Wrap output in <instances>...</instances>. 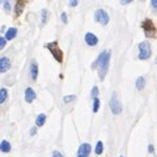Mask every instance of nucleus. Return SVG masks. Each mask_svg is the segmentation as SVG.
<instances>
[{"label":"nucleus","mask_w":157,"mask_h":157,"mask_svg":"<svg viewBox=\"0 0 157 157\" xmlns=\"http://www.w3.org/2000/svg\"><path fill=\"white\" fill-rule=\"evenodd\" d=\"M92 152V145L89 143H82L77 149V156L78 157H88Z\"/></svg>","instance_id":"0eeeda50"},{"label":"nucleus","mask_w":157,"mask_h":157,"mask_svg":"<svg viewBox=\"0 0 157 157\" xmlns=\"http://www.w3.org/2000/svg\"><path fill=\"white\" fill-rule=\"evenodd\" d=\"M152 7L157 8V0H152Z\"/></svg>","instance_id":"c756f323"},{"label":"nucleus","mask_w":157,"mask_h":157,"mask_svg":"<svg viewBox=\"0 0 157 157\" xmlns=\"http://www.w3.org/2000/svg\"><path fill=\"white\" fill-rule=\"evenodd\" d=\"M6 45H7V41H6V38L0 36V50H3V48L6 47Z\"/></svg>","instance_id":"5701e85b"},{"label":"nucleus","mask_w":157,"mask_h":157,"mask_svg":"<svg viewBox=\"0 0 157 157\" xmlns=\"http://www.w3.org/2000/svg\"><path fill=\"white\" fill-rule=\"evenodd\" d=\"M30 77H32V80H37V77H38V66L36 62H33L30 64Z\"/></svg>","instance_id":"f8f14e48"},{"label":"nucleus","mask_w":157,"mask_h":157,"mask_svg":"<svg viewBox=\"0 0 157 157\" xmlns=\"http://www.w3.org/2000/svg\"><path fill=\"white\" fill-rule=\"evenodd\" d=\"M11 68V59L7 56L0 58V73H6Z\"/></svg>","instance_id":"6e6552de"},{"label":"nucleus","mask_w":157,"mask_h":157,"mask_svg":"<svg viewBox=\"0 0 157 157\" xmlns=\"http://www.w3.org/2000/svg\"><path fill=\"white\" fill-rule=\"evenodd\" d=\"M46 123V115L45 114H39L36 119V126L37 127H42L43 124Z\"/></svg>","instance_id":"2eb2a0df"},{"label":"nucleus","mask_w":157,"mask_h":157,"mask_svg":"<svg viewBox=\"0 0 157 157\" xmlns=\"http://www.w3.org/2000/svg\"><path fill=\"white\" fill-rule=\"evenodd\" d=\"M2 2H3V0H0V3H2Z\"/></svg>","instance_id":"7c9ffc66"},{"label":"nucleus","mask_w":157,"mask_h":157,"mask_svg":"<svg viewBox=\"0 0 157 157\" xmlns=\"http://www.w3.org/2000/svg\"><path fill=\"white\" fill-rule=\"evenodd\" d=\"M109 63H110V51H102L97 56L94 63L92 64L93 70L98 71V76H100L101 80H104L106 76V72L109 70Z\"/></svg>","instance_id":"f257e3e1"},{"label":"nucleus","mask_w":157,"mask_h":157,"mask_svg":"<svg viewBox=\"0 0 157 157\" xmlns=\"http://www.w3.org/2000/svg\"><path fill=\"white\" fill-rule=\"evenodd\" d=\"M7 98H8V90L6 88H2V89H0V104L6 102Z\"/></svg>","instance_id":"dca6fc26"},{"label":"nucleus","mask_w":157,"mask_h":157,"mask_svg":"<svg viewBox=\"0 0 157 157\" xmlns=\"http://www.w3.org/2000/svg\"><path fill=\"white\" fill-rule=\"evenodd\" d=\"M77 4H78V0H70V7L75 8V7H77Z\"/></svg>","instance_id":"393cba45"},{"label":"nucleus","mask_w":157,"mask_h":157,"mask_svg":"<svg viewBox=\"0 0 157 157\" xmlns=\"http://www.w3.org/2000/svg\"><path fill=\"white\" fill-rule=\"evenodd\" d=\"M135 86H136L137 90H143L144 86H145V77H143V76L137 77L136 78V82H135Z\"/></svg>","instance_id":"ddd939ff"},{"label":"nucleus","mask_w":157,"mask_h":157,"mask_svg":"<svg viewBox=\"0 0 157 157\" xmlns=\"http://www.w3.org/2000/svg\"><path fill=\"white\" fill-rule=\"evenodd\" d=\"M0 151H2L3 153L11 152V143H9L8 140H3L2 143H0Z\"/></svg>","instance_id":"4468645a"},{"label":"nucleus","mask_w":157,"mask_h":157,"mask_svg":"<svg viewBox=\"0 0 157 157\" xmlns=\"http://www.w3.org/2000/svg\"><path fill=\"white\" fill-rule=\"evenodd\" d=\"M36 92H34V89H32V88H26L25 90V101L28 102V104H32V102L36 100Z\"/></svg>","instance_id":"9d476101"},{"label":"nucleus","mask_w":157,"mask_h":157,"mask_svg":"<svg viewBox=\"0 0 157 157\" xmlns=\"http://www.w3.org/2000/svg\"><path fill=\"white\" fill-rule=\"evenodd\" d=\"M84 39H85V43H86L88 46H96L97 43H98V38L93 33H86Z\"/></svg>","instance_id":"1a4fd4ad"},{"label":"nucleus","mask_w":157,"mask_h":157,"mask_svg":"<svg viewBox=\"0 0 157 157\" xmlns=\"http://www.w3.org/2000/svg\"><path fill=\"white\" fill-rule=\"evenodd\" d=\"M46 47L48 48V51L52 54V56L55 58V60L58 63H62L63 62V51L60 50V47H59L58 42H50V43H47Z\"/></svg>","instance_id":"20e7f679"},{"label":"nucleus","mask_w":157,"mask_h":157,"mask_svg":"<svg viewBox=\"0 0 157 157\" xmlns=\"http://www.w3.org/2000/svg\"><path fill=\"white\" fill-rule=\"evenodd\" d=\"M76 100V96H64L63 97V102H66V104H70V102H72V101H75Z\"/></svg>","instance_id":"412c9836"},{"label":"nucleus","mask_w":157,"mask_h":157,"mask_svg":"<svg viewBox=\"0 0 157 157\" xmlns=\"http://www.w3.org/2000/svg\"><path fill=\"white\" fill-rule=\"evenodd\" d=\"M60 18H62V21L64 22V24L68 22V18H67V13H66V12H63V13L60 14Z\"/></svg>","instance_id":"b1692460"},{"label":"nucleus","mask_w":157,"mask_h":157,"mask_svg":"<svg viewBox=\"0 0 157 157\" xmlns=\"http://www.w3.org/2000/svg\"><path fill=\"white\" fill-rule=\"evenodd\" d=\"M110 110L114 115H119L122 113V105L119 102V97H118L117 93L111 96V100H110Z\"/></svg>","instance_id":"423d86ee"},{"label":"nucleus","mask_w":157,"mask_h":157,"mask_svg":"<svg viewBox=\"0 0 157 157\" xmlns=\"http://www.w3.org/2000/svg\"><path fill=\"white\" fill-rule=\"evenodd\" d=\"M131 2H134V0H121V4H123V6H126V4H130Z\"/></svg>","instance_id":"bb28decb"},{"label":"nucleus","mask_w":157,"mask_h":157,"mask_svg":"<svg viewBox=\"0 0 157 157\" xmlns=\"http://www.w3.org/2000/svg\"><path fill=\"white\" fill-rule=\"evenodd\" d=\"M77 157H78V156H77Z\"/></svg>","instance_id":"473e14b6"},{"label":"nucleus","mask_w":157,"mask_h":157,"mask_svg":"<svg viewBox=\"0 0 157 157\" xmlns=\"http://www.w3.org/2000/svg\"><path fill=\"white\" fill-rule=\"evenodd\" d=\"M93 113H97L98 109H100V100L98 98H93Z\"/></svg>","instance_id":"6ab92c4d"},{"label":"nucleus","mask_w":157,"mask_h":157,"mask_svg":"<svg viewBox=\"0 0 157 157\" xmlns=\"http://www.w3.org/2000/svg\"><path fill=\"white\" fill-rule=\"evenodd\" d=\"M109 14H107V12L105 11V9H97V11L94 12V21L101 24L102 26H105L109 24Z\"/></svg>","instance_id":"39448f33"},{"label":"nucleus","mask_w":157,"mask_h":157,"mask_svg":"<svg viewBox=\"0 0 157 157\" xmlns=\"http://www.w3.org/2000/svg\"><path fill=\"white\" fill-rule=\"evenodd\" d=\"M141 28H143L147 38H155L156 37V25L151 18L144 20V21L141 22Z\"/></svg>","instance_id":"7ed1b4c3"},{"label":"nucleus","mask_w":157,"mask_h":157,"mask_svg":"<svg viewBox=\"0 0 157 157\" xmlns=\"http://www.w3.org/2000/svg\"><path fill=\"white\" fill-rule=\"evenodd\" d=\"M94 152H96V155H102V152H104V143L102 141H97Z\"/></svg>","instance_id":"f3484780"},{"label":"nucleus","mask_w":157,"mask_h":157,"mask_svg":"<svg viewBox=\"0 0 157 157\" xmlns=\"http://www.w3.org/2000/svg\"><path fill=\"white\" fill-rule=\"evenodd\" d=\"M17 36V29L16 28H11V29H8L7 33H6V41H12V39Z\"/></svg>","instance_id":"9b49d317"},{"label":"nucleus","mask_w":157,"mask_h":157,"mask_svg":"<svg viewBox=\"0 0 157 157\" xmlns=\"http://www.w3.org/2000/svg\"><path fill=\"white\" fill-rule=\"evenodd\" d=\"M119 157H123V156H119Z\"/></svg>","instance_id":"2f4dec72"},{"label":"nucleus","mask_w":157,"mask_h":157,"mask_svg":"<svg viewBox=\"0 0 157 157\" xmlns=\"http://www.w3.org/2000/svg\"><path fill=\"white\" fill-rule=\"evenodd\" d=\"M51 157H64V156H63L62 153H60V152H59V151H54L52 152V156Z\"/></svg>","instance_id":"a878e982"},{"label":"nucleus","mask_w":157,"mask_h":157,"mask_svg":"<svg viewBox=\"0 0 157 157\" xmlns=\"http://www.w3.org/2000/svg\"><path fill=\"white\" fill-rule=\"evenodd\" d=\"M152 55V50H151V43L148 41H143L139 43V58L140 60H147L149 59Z\"/></svg>","instance_id":"f03ea898"},{"label":"nucleus","mask_w":157,"mask_h":157,"mask_svg":"<svg viewBox=\"0 0 157 157\" xmlns=\"http://www.w3.org/2000/svg\"><path fill=\"white\" fill-rule=\"evenodd\" d=\"M36 134H37V128H36V127H33V128L30 130V135H32V136H34Z\"/></svg>","instance_id":"cd10ccee"},{"label":"nucleus","mask_w":157,"mask_h":157,"mask_svg":"<svg viewBox=\"0 0 157 157\" xmlns=\"http://www.w3.org/2000/svg\"><path fill=\"white\" fill-rule=\"evenodd\" d=\"M148 151H149V153H153V152H155V147L151 144V145L148 147Z\"/></svg>","instance_id":"c85d7f7f"},{"label":"nucleus","mask_w":157,"mask_h":157,"mask_svg":"<svg viewBox=\"0 0 157 157\" xmlns=\"http://www.w3.org/2000/svg\"><path fill=\"white\" fill-rule=\"evenodd\" d=\"M4 11L6 12L12 11V0H4Z\"/></svg>","instance_id":"a211bd4d"},{"label":"nucleus","mask_w":157,"mask_h":157,"mask_svg":"<svg viewBox=\"0 0 157 157\" xmlns=\"http://www.w3.org/2000/svg\"><path fill=\"white\" fill-rule=\"evenodd\" d=\"M90 96H92V98H98V86H93L92 88Z\"/></svg>","instance_id":"4be33fe9"},{"label":"nucleus","mask_w":157,"mask_h":157,"mask_svg":"<svg viewBox=\"0 0 157 157\" xmlns=\"http://www.w3.org/2000/svg\"><path fill=\"white\" fill-rule=\"evenodd\" d=\"M41 17H42V24H45L47 20H48V11H47V9H42Z\"/></svg>","instance_id":"aec40b11"}]
</instances>
